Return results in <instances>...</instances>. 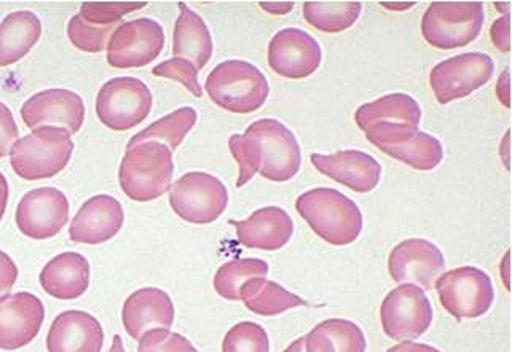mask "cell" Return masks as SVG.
I'll list each match as a JSON object with an SVG mask.
<instances>
[{
  "label": "cell",
  "mask_w": 512,
  "mask_h": 352,
  "mask_svg": "<svg viewBox=\"0 0 512 352\" xmlns=\"http://www.w3.org/2000/svg\"><path fill=\"white\" fill-rule=\"evenodd\" d=\"M299 216L326 243L348 246L363 233V212L335 188H313L297 198Z\"/></svg>",
  "instance_id": "cell-1"
},
{
  "label": "cell",
  "mask_w": 512,
  "mask_h": 352,
  "mask_svg": "<svg viewBox=\"0 0 512 352\" xmlns=\"http://www.w3.org/2000/svg\"><path fill=\"white\" fill-rule=\"evenodd\" d=\"M173 174V152L168 145L142 142L128 149L120 163V188L130 200L147 203L170 192Z\"/></svg>",
  "instance_id": "cell-2"
},
{
  "label": "cell",
  "mask_w": 512,
  "mask_h": 352,
  "mask_svg": "<svg viewBox=\"0 0 512 352\" xmlns=\"http://www.w3.org/2000/svg\"><path fill=\"white\" fill-rule=\"evenodd\" d=\"M205 90L217 107L232 114H253L267 102L270 85L259 67L229 59L214 67Z\"/></svg>",
  "instance_id": "cell-3"
},
{
  "label": "cell",
  "mask_w": 512,
  "mask_h": 352,
  "mask_svg": "<svg viewBox=\"0 0 512 352\" xmlns=\"http://www.w3.org/2000/svg\"><path fill=\"white\" fill-rule=\"evenodd\" d=\"M71 134L55 126H42L18 139L10 152V165L24 180L52 179L72 158Z\"/></svg>",
  "instance_id": "cell-4"
},
{
  "label": "cell",
  "mask_w": 512,
  "mask_h": 352,
  "mask_svg": "<svg viewBox=\"0 0 512 352\" xmlns=\"http://www.w3.org/2000/svg\"><path fill=\"white\" fill-rule=\"evenodd\" d=\"M484 23L482 2H433L422 18L423 39L438 50L468 47Z\"/></svg>",
  "instance_id": "cell-5"
},
{
  "label": "cell",
  "mask_w": 512,
  "mask_h": 352,
  "mask_svg": "<svg viewBox=\"0 0 512 352\" xmlns=\"http://www.w3.org/2000/svg\"><path fill=\"white\" fill-rule=\"evenodd\" d=\"M245 134L256 145L260 176L272 182H288L297 176L302 150L288 126L273 118H262L249 126Z\"/></svg>",
  "instance_id": "cell-6"
},
{
  "label": "cell",
  "mask_w": 512,
  "mask_h": 352,
  "mask_svg": "<svg viewBox=\"0 0 512 352\" xmlns=\"http://www.w3.org/2000/svg\"><path fill=\"white\" fill-rule=\"evenodd\" d=\"M434 289L438 290L442 308L458 321L484 316L495 302L492 279L476 266H460L441 274Z\"/></svg>",
  "instance_id": "cell-7"
},
{
  "label": "cell",
  "mask_w": 512,
  "mask_h": 352,
  "mask_svg": "<svg viewBox=\"0 0 512 352\" xmlns=\"http://www.w3.org/2000/svg\"><path fill=\"white\" fill-rule=\"evenodd\" d=\"M364 133L367 141L388 157L417 171H433L444 158L441 141L418 130L417 126L377 123Z\"/></svg>",
  "instance_id": "cell-8"
},
{
  "label": "cell",
  "mask_w": 512,
  "mask_h": 352,
  "mask_svg": "<svg viewBox=\"0 0 512 352\" xmlns=\"http://www.w3.org/2000/svg\"><path fill=\"white\" fill-rule=\"evenodd\" d=\"M152 104L154 98L146 83L134 77H119L99 90L96 115L109 130L128 131L149 117Z\"/></svg>",
  "instance_id": "cell-9"
},
{
  "label": "cell",
  "mask_w": 512,
  "mask_h": 352,
  "mask_svg": "<svg viewBox=\"0 0 512 352\" xmlns=\"http://www.w3.org/2000/svg\"><path fill=\"white\" fill-rule=\"evenodd\" d=\"M170 204L182 220L193 225H209L229 206V192L211 174L187 173L171 185Z\"/></svg>",
  "instance_id": "cell-10"
},
{
  "label": "cell",
  "mask_w": 512,
  "mask_h": 352,
  "mask_svg": "<svg viewBox=\"0 0 512 352\" xmlns=\"http://www.w3.org/2000/svg\"><path fill=\"white\" fill-rule=\"evenodd\" d=\"M433 317L430 298L415 284H402L391 290L380 306L382 329L391 340H417L430 330Z\"/></svg>",
  "instance_id": "cell-11"
},
{
  "label": "cell",
  "mask_w": 512,
  "mask_h": 352,
  "mask_svg": "<svg viewBox=\"0 0 512 352\" xmlns=\"http://www.w3.org/2000/svg\"><path fill=\"white\" fill-rule=\"evenodd\" d=\"M495 72V63L485 53H463L433 67L430 85L439 104L446 106L481 90Z\"/></svg>",
  "instance_id": "cell-12"
},
{
  "label": "cell",
  "mask_w": 512,
  "mask_h": 352,
  "mask_svg": "<svg viewBox=\"0 0 512 352\" xmlns=\"http://www.w3.org/2000/svg\"><path fill=\"white\" fill-rule=\"evenodd\" d=\"M165 31L152 18L120 24L107 44V63L114 69H139L162 55Z\"/></svg>",
  "instance_id": "cell-13"
},
{
  "label": "cell",
  "mask_w": 512,
  "mask_h": 352,
  "mask_svg": "<svg viewBox=\"0 0 512 352\" xmlns=\"http://www.w3.org/2000/svg\"><path fill=\"white\" fill-rule=\"evenodd\" d=\"M15 220L18 230L28 238H55L69 220V201L58 188H34L18 203Z\"/></svg>",
  "instance_id": "cell-14"
},
{
  "label": "cell",
  "mask_w": 512,
  "mask_h": 352,
  "mask_svg": "<svg viewBox=\"0 0 512 352\" xmlns=\"http://www.w3.org/2000/svg\"><path fill=\"white\" fill-rule=\"evenodd\" d=\"M323 61V51L315 37L302 29L276 32L268 45V66L284 79L302 80L315 74Z\"/></svg>",
  "instance_id": "cell-15"
},
{
  "label": "cell",
  "mask_w": 512,
  "mask_h": 352,
  "mask_svg": "<svg viewBox=\"0 0 512 352\" xmlns=\"http://www.w3.org/2000/svg\"><path fill=\"white\" fill-rule=\"evenodd\" d=\"M21 118L31 130L55 126L74 136L85 122V104L74 91L63 88L40 91L24 102Z\"/></svg>",
  "instance_id": "cell-16"
},
{
  "label": "cell",
  "mask_w": 512,
  "mask_h": 352,
  "mask_svg": "<svg viewBox=\"0 0 512 352\" xmlns=\"http://www.w3.org/2000/svg\"><path fill=\"white\" fill-rule=\"evenodd\" d=\"M446 268V259L436 244L428 239L412 238L402 241L391 251L388 271L394 282H406L434 289V282Z\"/></svg>",
  "instance_id": "cell-17"
},
{
  "label": "cell",
  "mask_w": 512,
  "mask_h": 352,
  "mask_svg": "<svg viewBox=\"0 0 512 352\" xmlns=\"http://www.w3.org/2000/svg\"><path fill=\"white\" fill-rule=\"evenodd\" d=\"M45 321V306L29 292L0 298V349L16 351L39 335Z\"/></svg>",
  "instance_id": "cell-18"
},
{
  "label": "cell",
  "mask_w": 512,
  "mask_h": 352,
  "mask_svg": "<svg viewBox=\"0 0 512 352\" xmlns=\"http://www.w3.org/2000/svg\"><path fill=\"white\" fill-rule=\"evenodd\" d=\"M310 160L321 174L356 193L372 192L382 179V165L361 150H340L332 155L313 153Z\"/></svg>",
  "instance_id": "cell-19"
},
{
  "label": "cell",
  "mask_w": 512,
  "mask_h": 352,
  "mask_svg": "<svg viewBox=\"0 0 512 352\" xmlns=\"http://www.w3.org/2000/svg\"><path fill=\"white\" fill-rule=\"evenodd\" d=\"M123 222L125 212L114 196H93L75 214L69 227V236L74 243L96 246L119 235Z\"/></svg>",
  "instance_id": "cell-20"
},
{
  "label": "cell",
  "mask_w": 512,
  "mask_h": 352,
  "mask_svg": "<svg viewBox=\"0 0 512 352\" xmlns=\"http://www.w3.org/2000/svg\"><path fill=\"white\" fill-rule=\"evenodd\" d=\"M174 314L170 295L157 287H144L131 294L123 305V327L133 340L139 341L150 330H170Z\"/></svg>",
  "instance_id": "cell-21"
},
{
  "label": "cell",
  "mask_w": 512,
  "mask_h": 352,
  "mask_svg": "<svg viewBox=\"0 0 512 352\" xmlns=\"http://www.w3.org/2000/svg\"><path fill=\"white\" fill-rule=\"evenodd\" d=\"M103 346V327L85 311H64L48 330V352H101Z\"/></svg>",
  "instance_id": "cell-22"
},
{
  "label": "cell",
  "mask_w": 512,
  "mask_h": 352,
  "mask_svg": "<svg viewBox=\"0 0 512 352\" xmlns=\"http://www.w3.org/2000/svg\"><path fill=\"white\" fill-rule=\"evenodd\" d=\"M232 225L237 228L238 241L257 251H280L294 235L291 216L278 206L257 209L249 219L241 222L232 220Z\"/></svg>",
  "instance_id": "cell-23"
},
{
  "label": "cell",
  "mask_w": 512,
  "mask_h": 352,
  "mask_svg": "<svg viewBox=\"0 0 512 352\" xmlns=\"http://www.w3.org/2000/svg\"><path fill=\"white\" fill-rule=\"evenodd\" d=\"M39 281L48 295L72 302L82 297L90 286V263L77 252H64L44 266Z\"/></svg>",
  "instance_id": "cell-24"
},
{
  "label": "cell",
  "mask_w": 512,
  "mask_h": 352,
  "mask_svg": "<svg viewBox=\"0 0 512 352\" xmlns=\"http://www.w3.org/2000/svg\"><path fill=\"white\" fill-rule=\"evenodd\" d=\"M181 13L174 26V58L187 59L201 71L213 56V37L200 15L186 4H179Z\"/></svg>",
  "instance_id": "cell-25"
},
{
  "label": "cell",
  "mask_w": 512,
  "mask_h": 352,
  "mask_svg": "<svg viewBox=\"0 0 512 352\" xmlns=\"http://www.w3.org/2000/svg\"><path fill=\"white\" fill-rule=\"evenodd\" d=\"M355 122L359 130L363 131L377 123H396L418 128L422 123V107L409 94H388L359 107L356 110Z\"/></svg>",
  "instance_id": "cell-26"
},
{
  "label": "cell",
  "mask_w": 512,
  "mask_h": 352,
  "mask_svg": "<svg viewBox=\"0 0 512 352\" xmlns=\"http://www.w3.org/2000/svg\"><path fill=\"white\" fill-rule=\"evenodd\" d=\"M42 23L32 12H15L0 24V67L12 66L39 42Z\"/></svg>",
  "instance_id": "cell-27"
},
{
  "label": "cell",
  "mask_w": 512,
  "mask_h": 352,
  "mask_svg": "<svg viewBox=\"0 0 512 352\" xmlns=\"http://www.w3.org/2000/svg\"><path fill=\"white\" fill-rule=\"evenodd\" d=\"M307 352H366L361 327L348 319H327L305 337Z\"/></svg>",
  "instance_id": "cell-28"
},
{
  "label": "cell",
  "mask_w": 512,
  "mask_h": 352,
  "mask_svg": "<svg viewBox=\"0 0 512 352\" xmlns=\"http://www.w3.org/2000/svg\"><path fill=\"white\" fill-rule=\"evenodd\" d=\"M240 300L257 316H278L289 309L307 306V302L291 294L278 282L267 278L249 279L240 290Z\"/></svg>",
  "instance_id": "cell-29"
},
{
  "label": "cell",
  "mask_w": 512,
  "mask_h": 352,
  "mask_svg": "<svg viewBox=\"0 0 512 352\" xmlns=\"http://www.w3.org/2000/svg\"><path fill=\"white\" fill-rule=\"evenodd\" d=\"M197 118V110L193 107H181V109L174 110L173 114L160 118L157 122L147 126L146 130L131 137L127 150L133 149L134 145L142 144V142L157 141L168 145V149L173 152L192 131L193 126L197 123Z\"/></svg>",
  "instance_id": "cell-30"
},
{
  "label": "cell",
  "mask_w": 512,
  "mask_h": 352,
  "mask_svg": "<svg viewBox=\"0 0 512 352\" xmlns=\"http://www.w3.org/2000/svg\"><path fill=\"white\" fill-rule=\"evenodd\" d=\"M359 2H305L307 23L324 34H340L353 28L361 16Z\"/></svg>",
  "instance_id": "cell-31"
},
{
  "label": "cell",
  "mask_w": 512,
  "mask_h": 352,
  "mask_svg": "<svg viewBox=\"0 0 512 352\" xmlns=\"http://www.w3.org/2000/svg\"><path fill=\"white\" fill-rule=\"evenodd\" d=\"M268 263L260 259H240L224 263L214 276L217 294L230 302L240 300V290L245 282L254 278H265Z\"/></svg>",
  "instance_id": "cell-32"
},
{
  "label": "cell",
  "mask_w": 512,
  "mask_h": 352,
  "mask_svg": "<svg viewBox=\"0 0 512 352\" xmlns=\"http://www.w3.org/2000/svg\"><path fill=\"white\" fill-rule=\"evenodd\" d=\"M119 26L120 24L95 26L83 20L82 16L75 15L67 24V37L77 50L85 53H101L106 50L112 34Z\"/></svg>",
  "instance_id": "cell-33"
},
{
  "label": "cell",
  "mask_w": 512,
  "mask_h": 352,
  "mask_svg": "<svg viewBox=\"0 0 512 352\" xmlns=\"http://www.w3.org/2000/svg\"><path fill=\"white\" fill-rule=\"evenodd\" d=\"M222 352H270V340L262 325L240 322L225 335Z\"/></svg>",
  "instance_id": "cell-34"
},
{
  "label": "cell",
  "mask_w": 512,
  "mask_h": 352,
  "mask_svg": "<svg viewBox=\"0 0 512 352\" xmlns=\"http://www.w3.org/2000/svg\"><path fill=\"white\" fill-rule=\"evenodd\" d=\"M147 7V2H83L79 15L95 26L120 24L123 16Z\"/></svg>",
  "instance_id": "cell-35"
},
{
  "label": "cell",
  "mask_w": 512,
  "mask_h": 352,
  "mask_svg": "<svg viewBox=\"0 0 512 352\" xmlns=\"http://www.w3.org/2000/svg\"><path fill=\"white\" fill-rule=\"evenodd\" d=\"M229 149L240 166L237 187H245L249 180L259 173V155L256 145L246 134H233L229 139Z\"/></svg>",
  "instance_id": "cell-36"
},
{
  "label": "cell",
  "mask_w": 512,
  "mask_h": 352,
  "mask_svg": "<svg viewBox=\"0 0 512 352\" xmlns=\"http://www.w3.org/2000/svg\"><path fill=\"white\" fill-rule=\"evenodd\" d=\"M152 74L155 77H163V79L176 80V82L182 83L195 98L203 96V88L198 82V69L187 59H168L165 63L155 66Z\"/></svg>",
  "instance_id": "cell-37"
},
{
  "label": "cell",
  "mask_w": 512,
  "mask_h": 352,
  "mask_svg": "<svg viewBox=\"0 0 512 352\" xmlns=\"http://www.w3.org/2000/svg\"><path fill=\"white\" fill-rule=\"evenodd\" d=\"M138 352H198L197 348L179 333L165 329L147 332L139 340Z\"/></svg>",
  "instance_id": "cell-38"
},
{
  "label": "cell",
  "mask_w": 512,
  "mask_h": 352,
  "mask_svg": "<svg viewBox=\"0 0 512 352\" xmlns=\"http://www.w3.org/2000/svg\"><path fill=\"white\" fill-rule=\"evenodd\" d=\"M18 126L13 118L12 110L0 102V158L12 152L13 145L18 141Z\"/></svg>",
  "instance_id": "cell-39"
},
{
  "label": "cell",
  "mask_w": 512,
  "mask_h": 352,
  "mask_svg": "<svg viewBox=\"0 0 512 352\" xmlns=\"http://www.w3.org/2000/svg\"><path fill=\"white\" fill-rule=\"evenodd\" d=\"M490 39L500 51H511V15L501 16L490 29Z\"/></svg>",
  "instance_id": "cell-40"
},
{
  "label": "cell",
  "mask_w": 512,
  "mask_h": 352,
  "mask_svg": "<svg viewBox=\"0 0 512 352\" xmlns=\"http://www.w3.org/2000/svg\"><path fill=\"white\" fill-rule=\"evenodd\" d=\"M16 279H18V268L15 262L5 252L0 251V298L10 295Z\"/></svg>",
  "instance_id": "cell-41"
},
{
  "label": "cell",
  "mask_w": 512,
  "mask_h": 352,
  "mask_svg": "<svg viewBox=\"0 0 512 352\" xmlns=\"http://www.w3.org/2000/svg\"><path fill=\"white\" fill-rule=\"evenodd\" d=\"M497 96L506 109H511V77H509V69H505V72L501 74L500 80H498Z\"/></svg>",
  "instance_id": "cell-42"
},
{
  "label": "cell",
  "mask_w": 512,
  "mask_h": 352,
  "mask_svg": "<svg viewBox=\"0 0 512 352\" xmlns=\"http://www.w3.org/2000/svg\"><path fill=\"white\" fill-rule=\"evenodd\" d=\"M386 352H441L434 346L423 345V343H414V341H402L401 345L393 346Z\"/></svg>",
  "instance_id": "cell-43"
},
{
  "label": "cell",
  "mask_w": 512,
  "mask_h": 352,
  "mask_svg": "<svg viewBox=\"0 0 512 352\" xmlns=\"http://www.w3.org/2000/svg\"><path fill=\"white\" fill-rule=\"evenodd\" d=\"M259 5L264 8L265 12L272 13V15H286V13H291L294 8L292 2H260Z\"/></svg>",
  "instance_id": "cell-44"
},
{
  "label": "cell",
  "mask_w": 512,
  "mask_h": 352,
  "mask_svg": "<svg viewBox=\"0 0 512 352\" xmlns=\"http://www.w3.org/2000/svg\"><path fill=\"white\" fill-rule=\"evenodd\" d=\"M8 195H10V190H8L7 179L4 174L0 173V220L4 217L5 209H7Z\"/></svg>",
  "instance_id": "cell-45"
},
{
  "label": "cell",
  "mask_w": 512,
  "mask_h": 352,
  "mask_svg": "<svg viewBox=\"0 0 512 352\" xmlns=\"http://www.w3.org/2000/svg\"><path fill=\"white\" fill-rule=\"evenodd\" d=\"M382 7L388 8V10H398V12H402V10H409V8L415 7V2H380Z\"/></svg>",
  "instance_id": "cell-46"
},
{
  "label": "cell",
  "mask_w": 512,
  "mask_h": 352,
  "mask_svg": "<svg viewBox=\"0 0 512 352\" xmlns=\"http://www.w3.org/2000/svg\"><path fill=\"white\" fill-rule=\"evenodd\" d=\"M284 352H307V349H305V337L299 338V340L291 343Z\"/></svg>",
  "instance_id": "cell-47"
},
{
  "label": "cell",
  "mask_w": 512,
  "mask_h": 352,
  "mask_svg": "<svg viewBox=\"0 0 512 352\" xmlns=\"http://www.w3.org/2000/svg\"><path fill=\"white\" fill-rule=\"evenodd\" d=\"M109 352H127L125 346H123V340L120 335H115L114 341H112L111 351Z\"/></svg>",
  "instance_id": "cell-48"
},
{
  "label": "cell",
  "mask_w": 512,
  "mask_h": 352,
  "mask_svg": "<svg viewBox=\"0 0 512 352\" xmlns=\"http://www.w3.org/2000/svg\"><path fill=\"white\" fill-rule=\"evenodd\" d=\"M495 7H497V10H500V12L505 13V15H509V8H511V4H509V2H506V4H501V2H497V4H495Z\"/></svg>",
  "instance_id": "cell-49"
}]
</instances>
